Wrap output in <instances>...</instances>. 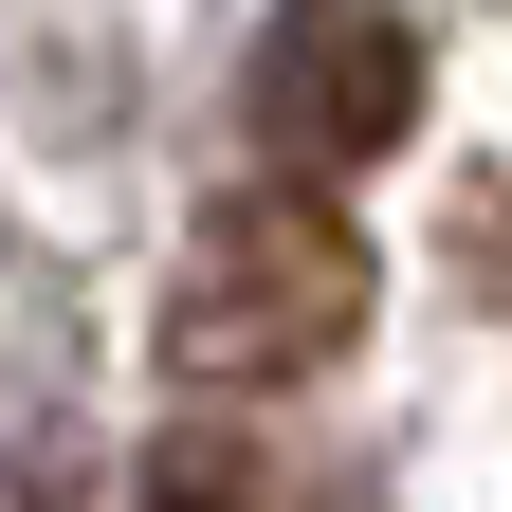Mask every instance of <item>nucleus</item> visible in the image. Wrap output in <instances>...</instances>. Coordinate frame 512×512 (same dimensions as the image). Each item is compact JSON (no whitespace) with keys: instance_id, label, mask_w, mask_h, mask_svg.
Instances as JSON below:
<instances>
[{"instance_id":"nucleus-1","label":"nucleus","mask_w":512,"mask_h":512,"mask_svg":"<svg viewBox=\"0 0 512 512\" xmlns=\"http://www.w3.org/2000/svg\"><path fill=\"white\" fill-rule=\"evenodd\" d=\"M366 330V238L348 202H311V183H238V202L183 238V293H165V366L183 384H311Z\"/></svg>"},{"instance_id":"nucleus-2","label":"nucleus","mask_w":512,"mask_h":512,"mask_svg":"<svg viewBox=\"0 0 512 512\" xmlns=\"http://www.w3.org/2000/svg\"><path fill=\"white\" fill-rule=\"evenodd\" d=\"M256 128H275L293 183L384 165V147L421 128V37H403V0H275V37H256Z\"/></svg>"},{"instance_id":"nucleus-3","label":"nucleus","mask_w":512,"mask_h":512,"mask_svg":"<svg viewBox=\"0 0 512 512\" xmlns=\"http://www.w3.org/2000/svg\"><path fill=\"white\" fill-rule=\"evenodd\" d=\"M165 512H238V494H165Z\"/></svg>"}]
</instances>
